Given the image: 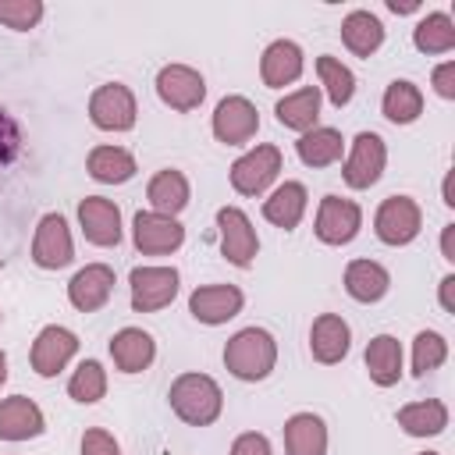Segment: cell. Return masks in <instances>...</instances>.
Returning <instances> with one entry per match:
<instances>
[{
    "label": "cell",
    "mask_w": 455,
    "mask_h": 455,
    "mask_svg": "<svg viewBox=\"0 0 455 455\" xmlns=\"http://www.w3.org/2000/svg\"><path fill=\"white\" fill-rule=\"evenodd\" d=\"M167 405L188 427H213L220 419V412H224V391L210 373L185 370V373H178L171 380Z\"/></svg>",
    "instance_id": "cell-1"
},
{
    "label": "cell",
    "mask_w": 455,
    "mask_h": 455,
    "mask_svg": "<svg viewBox=\"0 0 455 455\" xmlns=\"http://www.w3.org/2000/svg\"><path fill=\"white\" fill-rule=\"evenodd\" d=\"M224 370L235 380L256 384L277 370V338L267 327H242L224 345Z\"/></svg>",
    "instance_id": "cell-2"
},
{
    "label": "cell",
    "mask_w": 455,
    "mask_h": 455,
    "mask_svg": "<svg viewBox=\"0 0 455 455\" xmlns=\"http://www.w3.org/2000/svg\"><path fill=\"white\" fill-rule=\"evenodd\" d=\"M281 167H284L281 146H274V142H256L252 149H245V153L231 164L228 178H231V188H235L238 196L256 199V196H267V188L277 181Z\"/></svg>",
    "instance_id": "cell-3"
},
{
    "label": "cell",
    "mask_w": 455,
    "mask_h": 455,
    "mask_svg": "<svg viewBox=\"0 0 455 455\" xmlns=\"http://www.w3.org/2000/svg\"><path fill=\"white\" fill-rule=\"evenodd\" d=\"M178 288H181L178 267L146 263V267H132V274H128V291H132V309L135 313L167 309L178 299Z\"/></svg>",
    "instance_id": "cell-4"
},
{
    "label": "cell",
    "mask_w": 455,
    "mask_h": 455,
    "mask_svg": "<svg viewBox=\"0 0 455 455\" xmlns=\"http://www.w3.org/2000/svg\"><path fill=\"white\" fill-rule=\"evenodd\" d=\"M419 231H423V210H419V203H416L412 196L395 192V196L380 199V206H377V213H373V235H377L384 245L402 249V245L416 242Z\"/></svg>",
    "instance_id": "cell-5"
},
{
    "label": "cell",
    "mask_w": 455,
    "mask_h": 455,
    "mask_svg": "<svg viewBox=\"0 0 455 455\" xmlns=\"http://www.w3.org/2000/svg\"><path fill=\"white\" fill-rule=\"evenodd\" d=\"M345 164H341V178L348 188L366 192L384 178L387 167V142L377 132H359L348 146H345Z\"/></svg>",
    "instance_id": "cell-6"
},
{
    "label": "cell",
    "mask_w": 455,
    "mask_h": 455,
    "mask_svg": "<svg viewBox=\"0 0 455 455\" xmlns=\"http://www.w3.org/2000/svg\"><path fill=\"white\" fill-rule=\"evenodd\" d=\"M217 242H220V256L238 270H249L259 256V235L242 206L217 210Z\"/></svg>",
    "instance_id": "cell-7"
},
{
    "label": "cell",
    "mask_w": 455,
    "mask_h": 455,
    "mask_svg": "<svg viewBox=\"0 0 455 455\" xmlns=\"http://www.w3.org/2000/svg\"><path fill=\"white\" fill-rule=\"evenodd\" d=\"M89 121L100 132H132L139 121L135 92L124 82H103L89 96Z\"/></svg>",
    "instance_id": "cell-8"
},
{
    "label": "cell",
    "mask_w": 455,
    "mask_h": 455,
    "mask_svg": "<svg viewBox=\"0 0 455 455\" xmlns=\"http://www.w3.org/2000/svg\"><path fill=\"white\" fill-rule=\"evenodd\" d=\"M363 231V206L345 196H323L313 217V235L323 245H348Z\"/></svg>",
    "instance_id": "cell-9"
},
{
    "label": "cell",
    "mask_w": 455,
    "mask_h": 455,
    "mask_svg": "<svg viewBox=\"0 0 455 455\" xmlns=\"http://www.w3.org/2000/svg\"><path fill=\"white\" fill-rule=\"evenodd\" d=\"M153 89H156L160 103L171 107V110H178V114L199 110L203 100H206V78L192 64H164L156 71Z\"/></svg>",
    "instance_id": "cell-10"
},
{
    "label": "cell",
    "mask_w": 455,
    "mask_h": 455,
    "mask_svg": "<svg viewBox=\"0 0 455 455\" xmlns=\"http://www.w3.org/2000/svg\"><path fill=\"white\" fill-rule=\"evenodd\" d=\"M210 128H213V139L224 142V146H245L256 139L259 132V110L249 96H224L217 107H213V117H210Z\"/></svg>",
    "instance_id": "cell-11"
},
{
    "label": "cell",
    "mask_w": 455,
    "mask_h": 455,
    "mask_svg": "<svg viewBox=\"0 0 455 455\" xmlns=\"http://www.w3.org/2000/svg\"><path fill=\"white\" fill-rule=\"evenodd\" d=\"M132 245L142 256H171V252H178L185 245V224L178 217L139 210L132 217Z\"/></svg>",
    "instance_id": "cell-12"
},
{
    "label": "cell",
    "mask_w": 455,
    "mask_h": 455,
    "mask_svg": "<svg viewBox=\"0 0 455 455\" xmlns=\"http://www.w3.org/2000/svg\"><path fill=\"white\" fill-rule=\"evenodd\" d=\"M75 259V238L64 213H43L32 235V263L39 270H64Z\"/></svg>",
    "instance_id": "cell-13"
},
{
    "label": "cell",
    "mask_w": 455,
    "mask_h": 455,
    "mask_svg": "<svg viewBox=\"0 0 455 455\" xmlns=\"http://www.w3.org/2000/svg\"><path fill=\"white\" fill-rule=\"evenodd\" d=\"M75 355H78V334L64 323H46L28 348V366L36 370V377H57L60 370H68Z\"/></svg>",
    "instance_id": "cell-14"
},
{
    "label": "cell",
    "mask_w": 455,
    "mask_h": 455,
    "mask_svg": "<svg viewBox=\"0 0 455 455\" xmlns=\"http://www.w3.org/2000/svg\"><path fill=\"white\" fill-rule=\"evenodd\" d=\"M78 228H82V235H85L89 245L114 249V245H121V235H124V228H121V206L114 199H107V196H85V199H78Z\"/></svg>",
    "instance_id": "cell-15"
},
{
    "label": "cell",
    "mask_w": 455,
    "mask_h": 455,
    "mask_svg": "<svg viewBox=\"0 0 455 455\" xmlns=\"http://www.w3.org/2000/svg\"><path fill=\"white\" fill-rule=\"evenodd\" d=\"M245 306V295L238 284H199L188 295V313L192 320L206 323V327H220L228 320H235Z\"/></svg>",
    "instance_id": "cell-16"
},
{
    "label": "cell",
    "mask_w": 455,
    "mask_h": 455,
    "mask_svg": "<svg viewBox=\"0 0 455 455\" xmlns=\"http://www.w3.org/2000/svg\"><path fill=\"white\" fill-rule=\"evenodd\" d=\"M114 284H117L114 267H107V263H85L68 281V302L78 313H96V309H103L110 302Z\"/></svg>",
    "instance_id": "cell-17"
},
{
    "label": "cell",
    "mask_w": 455,
    "mask_h": 455,
    "mask_svg": "<svg viewBox=\"0 0 455 455\" xmlns=\"http://www.w3.org/2000/svg\"><path fill=\"white\" fill-rule=\"evenodd\" d=\"M352 352V327L341 313H320L309 323V355L320 366H338Z\"/></svg>",
    "instance_id": "cell-18"
},
{
    "label": "cell",
    "mask_w": 455,
    "mask_h": 455,
    "mask_svg": "<svg viewBox=\"0 0 455 455\" xmlns=\"http://www.w3.org/2000/svg\"><path fill=\"white\" fill-rule=\"evenodd\" d=\"M107 352L114 359V370H121L128 377L132 373H146L153 366V359H156V338L149 331H142V327H121V331L110 334Z\"/></svg>",
    "instance_id": "cell-19"
},
{
    "label": "cell",
    "mask_w": 455,
    "mask_h": 455,
    "mask_svg": "<svg viewBox=\"0 0 455 455\" xmlns=\"http://www.w3.org/2000/svg\"><path fill=\"white\" fill-rule=\"evenodd\" d=\"M46 434V416L36 398L28 395H11L0 398V441H32Z\"/></svg>",
    "instance_id": "cell-20"
},
{
    "label": "cell",
    "mask_w": 455,
    "mask_h": 455,
    "mask_svg": "<svg viewBox=\"0 0 455 455\" xmlns=\"http://www.w3.org/2000/svg\"><path fill=\"white\" fill-rule=\"evenodd\" d=\"M306 71V53L295 39H274L259 57V82L267 89H284Z\"/></svg>",
    "instance_id": "cell-21"
},
{
    "label": "cell",
    "mask_w": 455,
    "mask_h": 455,
    "mask_svg": "<svg viewBox=\"0 0 455 455\" xmlns=\"http://www.w3.org/2000/svg\"><path fill=\"white\" fill-rule=\"evenodd\" d=\"M306 206H309V192L302 181H281L267 192L263 199V220L281 228V231H295L306 217Z\"/></svg>",
    "instance_id": "cell-22"
},
{
    "label": "cell",
    "mask_w": 455,
    "mask_h": 455,
    "mask_svg": "<svg viewBox=\"0 0 455 455\" xmlns=\"http://www.w3.org/2000/svg\"><path fill=\"white\" fill-rule=\"evenodd\" d=\"M363 363H366V373L377 387H395L405 373V352H402V341L395 334H373L366 341V352H363Z\"/></svg>",
    "instance_id": "cell-23"
},
{
    "label": "cell",
    "mask_w": 455,
    "mask_h": 455,
    "mask_svg": "<svg viewBox=\"0 0 455 455\" xmlns=\"http://www.w3.org/2000/svg\"><path fill=\"white\" fill-rule=\"evenodd\" d=\"M320 103H323L320 89H316V85H302V89L284 92V96L274 103V117H277L281 128L306 135V132L316 128V121H320Z\"/></svg>",
    "instance_id": "cell-24"
},
{
    "label": "cell",
    "mask_w": 455,
    "mask_h": 455,
    "mask_svg": "<svg viewBox=\"0 0 455 455\" xmlns=\"http://www.w3.org/2000/svg\"><path fill=\"white\" fill-rule=\"evenodd\" d=\"M281 434H284V455H327L331 434L323 416L316 412H291Z\"/></svg>",
    "instance_id": "cell-25"
},
{
    "label": "cell",
    "mask_w": 455,
    "mask_h": 455,
    "mask_svg": "<svg viewBox=\"0 0 455 455\" xmlns=\"http://www.w3.org/2000/svg\"><path fill=\"white\" fill-rule=\"evenodd\" d=\"M341 284H345L348 299H355V302H363V306H373V302H380V299L391 291V274H387V267L377 263V259H352V263L345 267Z\"/></svg>",
    "instance_id": "cell-26"
},
{
    "label": "cell",
    "mask_w": 455,
    "mask_h": 455,
    "mask_svg": "<svg viewBox=\"0 0 455 455\" xmlns=\"http://www.w3.org/2000/svg\"><path fill=\"white\" fill-rule=\"evenodd\" d=\"M341 43L352 57H373L380 46H384V21L366 11V7H355L341 18Z\"/></svg>",
    "instance_id": "cell-27"
},
{
    "label": "cell",
    "mask_w": 455,
    "mask_h": 455,
    "mask_svg": "<svg viewBox=\"0 0 455 455\" xmlns=\"http://www.w3.org/2000/svg\"><path fill=\"white\" fill-rule=\"evenodd\" d=\"M146 199H149V210L153 213H164V217H178L188 199H192V185L188 178L178 171V167H164L149 178L146 185Z\"/></svg>",
    "instance_id": "cell-28"
},
{
    "label": "cell",
    "mask_w": 455,
    "mask_h": 455,
    "mask_svg": "<svg viewBox=\"0 0 455 455\" xmlns=\"http://www.w3.org/2000/svg\"><path fill=\"white\" fill-rule=\"evenodd\" d=\"M448 405L441 398H419V402H405L398 412H395V423L402 427V434L409 437H437L448 430Z\"/></svg>",
    "instance_id": "cell-29"
},
{
    "label": "cell",
    "mask_w": 455,
    "mask_h": 455,
    "mask_svg": "<svg viewBox=\"0 0 455 455\" xmlns=\"http://www.w3.org/2000/svg\"><path fill=\"white\" fill-rule=\"evenodd\" d=\"M85 171H89V178L100 181V185H124V181L135 178L139 164H135V156H132L124 146L103 142V146H92V149H89Z\"/></svg>",
    "instance_id": "cell-30"
},
{
    "label": "cell",
    "mask_w": 455,
    "mask_h": 455,
    "mask_svg": "<svg viewBox=\"0 0 455 455\" xmlns=\"http://www.w3.org/2000/svg\"><path fill=\"white\" fill-rule=\"evenodd\" d=\"M345 146H348V142H345V135H341L338 128L316 124V128H309L306 135H299L295 153H299V160H302L306 167L320 171V167L338 164V160H341V153H345Z\"/></svg>",
    "instance_id": "cell-31"
},
{
    "label": "cell",
    "mask_w": 455,
    "mask_h": 455,
    "mask_svg": "<svg viewBox=\"0 0 455 455\" xmlns=\"http://www.w3.org/2000/svg\"><path fill=\"white\" fill-rule=\"evenodd\" d=\"M412 46L427 57H444L455 50V21L448 11H427L412 28Z\"/></svg>",
    "instance_id": "cell-32"
},
{
    "label": "cell",
    "mask_w": 455,
    "mask_h": 455,
    "mask_svg": "<svg viewBox=\"0 0 455 455\" xmlns=\"http://www.w3.org/2000/svg\"><path fill=\"white\" fill-rule=\"evenodd\" d=\"M380 114L391 124H416L423 117V89L409 78H395L387 82L384 96H380Z\"/></svg>",
    "instance_id": "cell-33"
},
{
    "label": "cell",
    "mask_w": 455,
    "mask_h": 455,
    "mask_svg": "<svg viewBox=\"0 0 455 455\" xmlns=\"http://www.w3.org/2000/svg\"><path fill=\"white\" fill-rule=\"evenodd\" d=\"M316 78H320V96H327L331 107H348L352 96H355V75L352 68L341 60V57H331V53H320L316 57Z\"/></svg>",
    "instance_id": "cell-34"
},
{
    "label": "cell",
    "mask_w": 455,
    "mask_h": 455,
    "mask_svg": "<svg viewBox=\"0 0 455 455\" xmlns=\"http://www.w3.org/2000/svg\"><path fill=\"white\" fill-rule=\"evenodd\" d=\"M107 395V370L100 359H82L68 377V398L78 405H96Z\"/></svg>",
    "instance_id": "cell-35"
},
{
    "label": "cell",
    "mask_w": 455,
    "mask_h": 455,
    "mask_svg": "<svg viewBox=\"0 0 455 455\" xmlns=\"http://www.w3.org/2000/svg\"><path fill=\"white\" fill-rule=\"evenodd\" d=\"M448 359V338L441 331H419L412 338V377H427L434 370H441Z\"/></svg>",
    "instance_id": "cell-36"
},
{
    "label": "cell",
    "mask_w": 455,
    "mask_h": 455,
    "mask_svg": "<svg viewBox=\"0 0 455 455\" xmlns=\"http://www.w3.org/2000/svg\"><path fill=\"white\" fill-rule=\"evenodd\" d=\"M43 0H0V25L14 32H28L43 21Z\"/></svg>",
    "instance_id": "cell-37"
},
{
    "label": "cell",
    "mask_w": 455,
    "mask_h": 455,
    "mask_svg": "<svg viewBox=\"0 0 455 455\" xmlns=\"http://www.w3.org/2000/svg\"><path fill=\"white\" fill-rule=\"evenodd\" d=\"M82 455H121V444L117 437L107 430V427H89L82 434V444H78Z\"/></svg>",
    "instance_id": "cell-38"
},
{
    "label": "cell",
    "mask_w": 455,
    "mask_h": 455,
    "mask_svg": "<svg viewBox=\"0 0 455 455\" xmlns=\"http://www.w3.org/2000/svg\"><path fill=\"white\" fill-rule=\"evenodd\" d=\"M18 149H21V132H18L14 117L7 110H0V167L11 164L18 156Z\"/></svg>",
    "instance_id": "cell-39"
},
{
    "label": "cell",
    "mask_w": 455,
    "mask_h": 455,
    "mask_svg": "<svg viewBox=\"0 0 455 455\" xmlns=\"http://www.w3.org/2000/svg\"><path fill=\"white\" fill-rule=\"evenodd\" d=\"M228 455H274V448H270V437H267V434L245 430V434H238V437L231 441V451H228Z\"/></svg>",
    "instance_id": "cell-40"
},
{
    "label": "cell",
    "mask_w": 455,
    "mask_h": 455,
    "mask_svg": "<svg viewBox=\"0 0 455 455\" xmlns=\"http://www.w3.org/2000/svg\"><path fill=\"white\" fill-rule=\"evenodd\" d=\"M430 85L441 100H455V60H441L434 71H430Z\"/></svg>",
    "instance_id": "cell-41"
},
{
    "label": "cell",
    "mask_w": 455,
    "mask_h": 455,
    "mask_svg": "<svg viewBox=\"0 0 455 455\" xmlns=\"http://www.w3.org/2000/svg\"><path fill=\"white\" fill-rule=\"evenodd\" d=\"M437 302H441L444 313L455 316V274H444V277L437 281Z\"/></svg>",
    "instance_id": "cell-42"
},
{
    "label": "cell",
    "mask_w": 455,
    "mask_h": 455,
    "mask_svg": "<svg viewBox=\"0 0 455 455\" xmlns=\"http://www.w3.org/2000/svg\"><path fill=\"white\" fill-rule=\"evenodd\" d=\"M441 256L448 263H455V224H444L441 228Z\"/></svg>",
    "instance_id": "cell-43"
},
{
    "label": "cell",
    "mask_w": 455,
    "mask_h": 455,
    "mask_svg": "<svg viewBox=\"0 0 455 455\" xmlns=\"http://www.w3.org/2000/svg\"><path fill=\"white\" fill-rule=\"evenodd\" d=\"M451 181H455V174L448 171V174H444V181H441V203H444L448 210H455V188H451Z\"/></svg>",
    "instance_id": "cell-44"
},
{
    "label": "cell",
    "mask_w": 455,
    "mask_h": 455,
    "mask_svg": "<svg viewBox=\"0 0 455 455\" xmlns=\"http://www.w3.org/2000/svg\"><path fill=\"white\" fill-rule=\"evenodd\" d=\"M387 11H395V14H412V11H419V4H398V0H387Z\"/></svg>",
    "instance_id": "cell-45"
},
{
    "label": "cell",
    "mask_w": 455,
    "mask_h": 455,
    "mask_svg": "<svg viewBox=\"0 0 455 455\" xmlns=\"http://www.w3.org/2000/svg\"><path fill=\"white\" fill-rule=\"evenodd\" d=\"M7 384V352L0 348V387Z\"/></svg>",
    "instance_id": "cell-46"
},
{
    "label": "cell",
    "mask_w": 455,
    "mask_h": 455,
    "mask_svg": "<svg viewBox=\"0 0 455 455\" xmlns=\"http://www.w3.org/2000/svg\"><path fill=\"white\" fill-rule=\"evenodd\" d=\"M419 455H441V451H419Z\"/></svg>",
    "instance_id": "cell-47"
},
{
    "label": "cell",
    "mask_w": 455,
    "mask_h": 455,
    "mask_svg": "<svg viewBox=\"0 0 455 455\" xmlns=\"http://www.w3.org/2000/svg\"><path fill=\"white\" fill-rule=\"evenodd\" d=\"M0 323H4V309H0Z\"/></svg>",
    "instance_id": "cell-48"
},
{
    "label": "cell",
    "mask_w": 455,
    "mask_h": 455,
    "mask_svg": "<svg viewBox=\"0 0 455 455\" xmlns=\"http://www.w3.org/2000/svg\"><path fill=\"white\" fill-rule=\"evenodd\" d=\"M0 267H4V259H0Z\"/></svg>",
    "instance_id": "cell-49"
}]
</instances>
